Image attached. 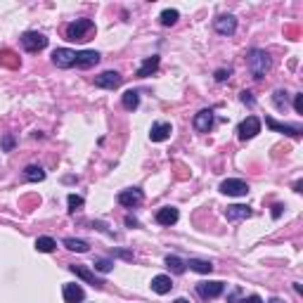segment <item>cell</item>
Masks as SVG:
<instances>
[{
	"instance_id": "cell-31",
	"label": "cell",
	"mask_w": 303,
	"mask_h": 303,
	"mask_svg": "<svg viewBox=\"0 0 303 303\" xmlns=\"http://www.w3.org/2000/svg\"><path fill=\"white\" fill-rule=\"evenodd\" d=\"M275 104H277L280 109L287 107V93H282V90H277V93H275Z\"/></svg>"
},
{
	"instance_id": "cell-2",
	"label": "cell",
	"mask_w": 303,
	"mask_h": 303,
	"mask_svg": "<svg viewBox=\"0 0 303 303\" xmlns=\"http://www.w3.org/2000/svg\"><path fill=\"white\" fill-rule=\"evenodd\" d=\"M95 31L93 19H76L67 26V40L76 43V40H88V33Z\"/></svg>"
},
{
	"instance_id": "cell-5",
	"label": "cell",
	"mask_w": 303,
	"mask_h": 303,
	"mask_svg": "<svg viewBox=\"0 0 303 303\" xmlns=\"http://www.w3.org/2000/svg\"><path fill=\"white\" fill-rule=\"evenodd\" d=\"M237 133H239L241 140H251V138H256L258 133H261V118H258V116H247L239 124Z\"/></svg>"
},
{
	"instance_id": "cell-17",
	"label": "cell",
	"mask_w": 303,
	"mask_h": 303,
	"mask_svg": "<svg viewBox=\"0 0 303 303\" xmlns=\"http://www.w3.org/2000/svg\"><path fill=\"white\" fill-rule=\"evenodd\" d=\"M265 126L268 128H272V131H277V133H284V135H291V138H298L301 135V128L298 126H284V124H277L275 118H265Z\"/></svg>"
},
{
	"instance_id": "cell-4",
	"label": "cell",
	"mask_w": 303,
	"mask_h": 303,
	"mask_svg": "<svg viewBox=\"0 0 303 303\" xmlns=\"http://www.w3.org/2000/svg\"><path fill=\"white\" fill-rule=\"evenodd\" d=\"M220 192L227 197H247V192H249V185L244 183V180L239 178H227L220 183Z\"/></svg>"
},
{
	"instance_id": "cell-11",
	"label": "cell",
	"mask_w": 303,
	"mask_h": 303,
	"mask_svg": "<svg viewBox=\"0 0 303 303\" xmlns=\"http://www.w3.org/2000/svg\"><path fill=\"white\" fill-rule=\"evenodd\" d=\"M171 124H166V121H156V124H152V128H149V140L152 142H163L171 138Z\"/></svg>"
},
{
	"instance_id": "cell-3",
	"label": "cell",
	"mask_w": 303,
	"mask_h": 303,
	"mask_svg": "<svg viewBox=\"0 0 303 303\" xmlns=\"http://www.w3.org/2000/svg\"><path fill=\"white\" fill-rule=\"evenodd\" d=\"M22 47L26 52H40L47 47V38L38 31H26L22 36Z\"/></svg>"
},
{
	"instance_id": "cell-9",
	"label": "cell",
	"mask_w": 303,
	"mask_h": 303,
	"mask_svg": "<svg viewBox=\"0 0 303 303\" xmlns=\"http://www.w3.org/2000/svg\"><path fill=\"white\" fill-rule=\"evenodd\" d=\"M197 291H199V296L202 298H218V296L225 291V284L223 282H199L197 284Z\"/></svg>"
},
{
	"instance_id": "cell-18",
	"label": "cell",
	"mask_w": 303,
	"mask_h": 303,
	"mask_svg": "<svg viewBox=\"0 0 303 303\" xmlns=\"http://www.w3.org/2000/svg\"><path fill=\"white\" fill-rule=\"evenodd\" d=\"M251 216V209L249 206H244V204H232V206H227L225 209V218L227 220H244V218Z\"/></svg>"
},
{
	"instance_id": "cell-27",
	"label": "cell",
	"mask_w": 303,
	"mask_h": 303,
	"mask_svg": "<svg viewBox=\"0 0 303 303\" xmlns=\"http://www.w3.org/2000/svg\"><path fill=\"white\" fill-rule=\"evenodd\" d=\"M178 17H180V15H178V10H163L159 19H161L163 26H173V24L178 22Z\"/></svg>"
},
{
	"instance_id": "cell-30",
	"label": "cell",
	"mask_w": 303,
	"mask_h": 303,
	"mask_svg": "<svg viewBox=\"0 0 303 303\" xmlns=\"http://www.w3.org/2000/svg\"><path fill=\"white\" fill-rule=\"evenodd\" d=\"M0 147H3V152H12V147H15V138L12 135H3V140H0Z\"/></svg>"
},
{
	"instance_id": "cell-22",
	"label": "cell",
	"mask_w": 303,
	"mask_h": 303,
	"mask_svg": "<svg viewBox=\"0 0 303 303\" xmlns=\"http://www.w3.org/2000/svg\"><path fill=\"white\" fill-rule=\"evenodd\" d=\"M24 178L31 180V183H40V180H45V171L40 166H26L24 168Z\"/></svg>"
},
{
	"instance_id": "cell-28",
	"label": "cell",
	"mask_w": 303,
	"mask_h": 303,
	"mask_svg": "<svg viewBox=\"0 0 303 303\" xmlns=\"http://www.w3.org/2000/svg\"><path fill=\"white\" fill-rule=\"evenodd\" d=\"M67 204H69V213H76V211L83 209V197H78V195H69V199H67Z\"/></svg>"
},
{
	"instance_id": "cell-39",
	"label": "cell",
	"mask_w": 303,
	"mask_h": 303,
	"mask_svg": "<svg viewBox=\"0 0 303 303\" xmlns=\"http://www.w3.org/2000/svg\"><path fill=\"white\" fill-rule=\"evenodd\" d=\"M173 303H190V301H187V298H175Z\"/></svg>"
},
{
	"instance_id": "cell-32",
	"label": "cell",
	"mask_w": 303,
	"mask_h": 303,
	"mask_svg": "<svg viewBox=\"0 0 303 303\" xmlns=\"http://www.w3.org/2000/svg\"><path fill=\"white\" fill-rule=\"evenodd\" d=\"M294 109H296V114H303V95H296Z\"/></svg>"
},
{
	"instance_id": "cell-26",
	"label": "cell",
	"mask_w": 303,
	"mask_h": 303,
	"mask_svg": "<svg viewBox=\"0 0 303 303\" xmlns=\"http://www.w3.org/2000/svg\"><path fill=\"white\" fill-rule=\"evenodd\" d=\"M166 265H168L175 275H183V272H185V263H183L178 256H166Z\"/></svg>"
},
{
	"instance_id": "cell-10",
	"label": "cell",
	"mask_w": 303,
	"mask_h": 303,
	"mask_svg": "<svg viewBox=\"0 0 303 303\" xmlns=\"http://www.w3.org/2000/svg\"><path fill=\"white\" fill-rule=\"evenodd\" d=\"M213 29H216V33H220V36H232V33L237 31V19H234L232 15L218 17L216 22H213Z\"/></svg>"
},
{
	"instance_id": "cell-1",
	"label": "cell",
	"mask_w": 303,
	"mask_h": 303,
	"mask_svg": "<svg viewBox=\"0 0 303 303\" xmlns=\"http://www.w3.org/2000/svg\"><path fill=\"white\" fill-rule=\"evenodd\" d=\"M247 64H249V71L254 78H263L270 71V57L265 50H251L247 57Z\"/></svg>"
},
{
	"instance_id": "cell-12",
	"label": "cell",
	"mask_w": 303,
	"mask_h": 303,
	"mask_svg": "<svg viewBox=\"0 0 303 303\" xmlns=\"http://www.w3.org/2000/svg\"><path fill=\"white\" fill-rule=\"evenodd\" d=\"M97 62H100V52H95V50H81V52H76V64H74V67H78V69H90V67H95Z\"/></svg>"
},
{
	"instance_id": "cell-25",
	"label": "cell",
	"mask_w": 303,
	"mask_h": 303,
	"mask_svg": "<svg viewBox=\"0 0 303 303\" xmlns=\"http://www.w3.org/2000/svg\"><path fill=\"white\" fill-rule=\"evenodd\" d=\"M190 270H195V272H202V275H209L211 270H213V265L209 263V261H199V258H190Z\"/></svg>"
},
{
	"instance_id": "cell-36",
	"label": "cell",
	"mask_w": 303,
	"mask_h": 303,
	"mask_svg": "<svg viewBox=\"0 0 303 303\" xmlns=\"http://www.w3.org/2000/svg\"><path fill=\"white\" fill-rule=\"evenodd\" d=\"M241 102H254V97H251V93H241Z\"/></svg>"
},
{
	"instance_id": "cell-23",
	"label": "cell",
	"mask_w": 303,
	"mask_h": 303,
	"mask_svg": "<svg viewBox=\"0 0 303 303\" xmlns=\"http://www.w3.org/2000/svg\"><path fill=\"white\" fill-rule=\"evenodd\" d=\"M54 247H57V241L52 237H38L36 239V251H40V254H52Z\"/></svg>"
},
{
	"instance_id": "cell-38",
	"label": "cell",
	"mask_w": 303,
	"mask_h": 303,
	"mask_svg": "<svg viewBox=\"0 0 303 303\" xmlns=\"http://www.w3.org/2000/svg\"><path fill=\"white\" fill-rule=\"evenodd\" d=\"M268 303H284V301H282V298H270Z\"/></svg>"
},
{
	"instance_id": "cell-37",
	"label": "cell",
	"mask_w": 303,
	"mask_h": 303,
	"mask_svg": "<svg viewBox=\"0 0 303 303\" xmlns=\"http://www.w3.org/2000/svg\"><path fill=\"white\" fill-rule=\"evenodd\" d=\"M126 225H131V227H135V225H138V220H135V218H126Z\"/></svg>"
},
{
	"instance_id": "cell-19",
	"label": "cell",
	"mask_w": 303,
	"mask_h": 303,
	"mask_svg": "<svg viewBox=\"0 0 303 303\" xmlns=\"http://www.w3.org/2000/svg\"><path fill=\"white\" fill-rule=\"evenodd\" d=\"M159 62H161V59H159V54H152V57H147V59L140 64V69H138V76H140V78L152 76V74L159 69Z\"/></svg>"
},
{
	"instance_id": "cell-7",
	"label": "cell",
	"mask_w": 303,
	"mask_h": 303,
	"mask_svg": "<svg viewBox=\"0 0 303 303\" xmlns=\"http://www.w3.org/2000/svg\"><path fill=\"white\" fill-rule=\"evenodd\" d=\"M52 62L54 67H59V69H69L76 64V52L69 50V47H57L52 52Z\"/></svg>"
},
{
	"instance_id": "cell-13",
	"label": "cell",
	"mask_w": 303,
	"mask_h": 303,
	"mask_svg": "<svg viewBox=\"0 0 303 303\" xmlns=\"http://www.w3.org/2000/svg\"><path fill=\"white\" fill-rule=\"evenodd\" d=\"M69 270L76 275V277H81L83 282H88V284H93V287H102L104 282L100 280V277H95L93 270H88L86 265H69Z\"/></svg>"
},
{
	"instance_id": "cell-6",
	"label": "cell",
	"mask_w": 303,
	"mask_h": 303,
	"mask_svg": "<svg viewBox=\"0 0 303 303\" xmlns=\"http://www.w3.org/2000/svg\"><path fill=\"white\" fill-rule=\"evenodd\" d=\"M116 199H118V204H121V206H126V209H135V206H140V204H142L145 195H142L140 187H133V190H124V192H121Z\"/></svg>"
},
{
	"instance_id": "cell-20",
	"label": "cell",
	"mask_w": 303,
	"mask_h": 303,
	"mask_svg": "<svg viewBox=\"0 0 303 303\" xmlns=\"http://www.w3.org/2000/svg\"><path fill=\"white\" fill-rule=\"evenodd\" d=\"M152 289H154L156 294H168L173 289V282L168 275H156L154 280H152Z\"/></svg>"
},
{
	"instance_id": "cell-24",
	"label": "cell",
	"mask_w": 303,
	"mask_h": 303,
	"mask_svg": "<svg viewBox=\"0 0 303 303\" xmlns=\"http://www.w3.org/2000/svg\"><path fill=\"white\" fill-rule=\"evenodd\" d=\"M64 247H67L69 251H78V254H86V251H88V241L76 239V237H67V239H64Z\"/></svg>"
},
{
	"instance_id": "cell-34",
	"label": "cell",
	"mask_w": 303,
	"mask_h": 303,
	"mask_svg": "<svg viewBox=\"0 0 303 303\" xmlns=\"http://www.w3.org/2000/svg\"><path fill=\"white\" fill-rule=\"evenodd\" d=\"M216 78H218V81H225V78H230V71L218 69V71H216Z\"/></svg>"
},
{
	"instance_id": "cell-35",
	"label": "cell",
	"mask_w": 303,
	"mask_h": 303,
	"mask_svg": "<svg viewBox=\"0 0 303 303\" xmlns=\"http://www.w3.org/2000/svg\"><path fill=\"white\" fill-rule=\"evenodd\" d=\"M282 209H284V206H282V204H275V206H272V218H280Z\"/></svg>"
},
{
	"instance_id": "cell-8",
	"label": "cell",
	"mask_w": 303,
	"mask_h": 303,
	"mask_svg": "<svg viewBox=\"0 0 303 303\" xmlns=\"http://www.w3.org/2000/svg\"><path fill=\"white\" fill-rule=\"evenodd\" d=\"M121 74L118 71H102L100 76H95V86L104 88V90H114V88L121 86Z\"/></svg>"
},
{
	"instance_id": "cell-29",
	"label": "cell",
	"mask_w": 303,
	"mask_h": 303,
	"mask_svg": "<svg viewBox=\"0 0 303 303\" xmlns=\"http://www.w3.org/2000/svg\"><path fill=\"white\" fill-rule=\"evenodd\" d=\"M93 265H95V270H97V272H109L114 263H111V261H107V258H97Z\"/></svg>"
},
{
	"instance_id": "cell-33",
	"label": "cell",
	"mask_w": 303,
	"mask_h": 303,
	"mask_svg": "<svg viewBox=\"0 0 303 303\" xmlns=\"http://www.w3.org/2000/svg\"><path fill=\"white\" fill-rule=\"evenodd\" d=\"M241 303H265L263 298H261V296H256V294H251V296H247V298H244V301Z\"/></svg>"
},
{
	"instance_id": "cell-21",
	"label": "cell",
	"mask_w": 303,
	"mask_h": 303,
	"mask_svg": "<svg viewBox=\"0 0 303 303\" xmlns=\"http://www.w3.org/2000/svg\"><path fill=\"white\" fill-rule=\"evenodd\" d=\"M121 104H124V109L133 111V109H138V104H140V95L135 93V90H126L124 97H121Z\"/></svg>"
},
{
	"instance_id": "cell-16",
	"label": "cell",
	"mask_w": 303,
	"mask_h": 303,
	"mask_svg": "<svg viewBox=\"0 0 303 303\" xmlns=\"http://www.w3.org/2000/svg\"><path fill=\"white\" fill-rule=\"evenodd\" d=\"M86 298V291L81 284H64V301L67 303H81Z\"/></svg>"
},
{
	"instance_id": "cell-15",
	"label": "cell",
	"mask_w": 303,
	"mask_h": 303,
	"mask_svg": "<svg viewBox=\"0 0 303 303\" xmlns=\"http://www.w3.org/2000/svg\"><path fill=\"white\" fill-rule=\"evenodd\" d=\"M211 126H213V111H211V109H202L195 116V128L199 133H209Z\"/></svg>"
},
{
	"instance_id": "cell-14",
	"label": "cell",
	"mask_w": 303,
	"mask_h": 303,
	"mask_svg": "<svg viewBox=\"0 0 303 303\" xmlns=\"http://www.w3.org/2000/svg\"><path fill=\"white\" fill-rule=\"evenodd\" d=\"M178 209H173V206H163V209L156 211V223L159 225H175L178 223Z\"/></svg>"
}]
</instances>
